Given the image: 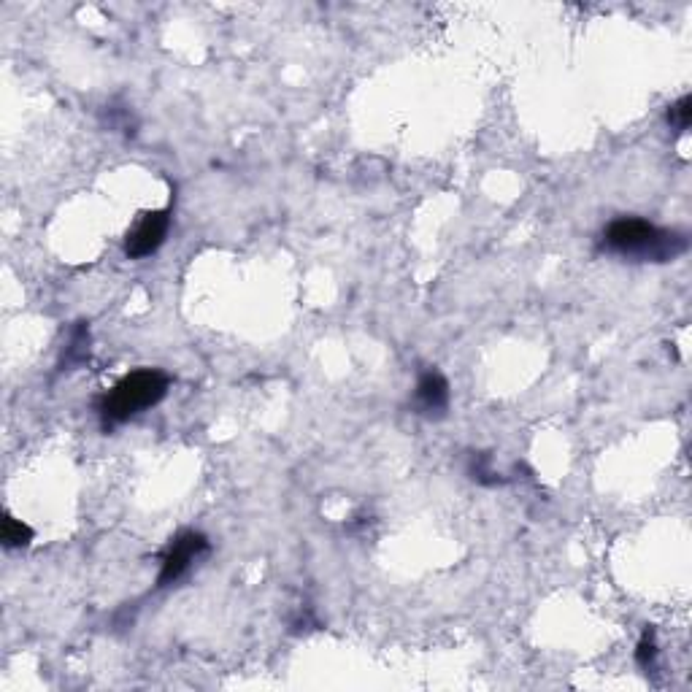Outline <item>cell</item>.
I'll use <instances>...</instances> for the list:
<instances>
[{"label": "cell", "instance_id": "8", "mask_svg": "<svg viewBox=\"0 0 692 692\" xmlns=\"http://www.w3.org/2000/svg\"><path fill=\"white\" fill-rule=\"evenodd\" d=\"M87 357H90V330L84 328V322H82V325L71 333V341H68V349H65L63 363L60 365H63V371H65V365L73 368V365L84 363Z\"/></svg>", "mask_w": 692, "mask_h": 692}, {"label": "cell", "instance_id": "5", "mask_svg": "<svg viewBox=\"0 0 692 692\" xmlns=\"http://www.w3.org/2000/svg\"><path fill=\"white\" fill-rule=\"evenodd\" d=\"M449 401H452V390H449L447 376L438 368H425L417 376V387H414V401H411L414 414L425 419H444Z\"/></svg>", "mask_w": 692, "mask_h": 692}, {"label": "cell", "instance_id": "4", "mask_svg": "<svg viewBox=\"0 0 692 692\" xmlns=\"http://www.w3.org/2000/svg\"><path fill=\"white\" fill-rule=\"evenodd\" d=\"M168 230H171V209L146 211L144 217L138 219L136 225L128 230V236H125V255L130 260L152 257L165 244Z\"/></svg>", "mask_w": 692, "mask_h": 692}, {"label": "cell", "instance_id": "7", "mask_svg": "<svg viewBox=\"0 0 692 692\" xmlns=\"http://www.w3.org/2000/svg\"><path fill=\"white\" fill-rule=\"evenodd\" d=\"M0 538H3V547L6 549H22L28 547L33 541V528L25 525L22 519H17L14 514H3V522H0Z\"/></svg>", "mask_w": 692, "mask_h": 692}, {"label": "cell", "instance_id": "2", "mask_svg": "<svg viewBox=\"0 0 692 692\" xmlns=\"http://www.w3.org/2000/svg\"><path fill=\"white\" fill-rule=\"evenodd\" d=\"M168 387H171V376L160 368H138L125 374L106 395H101V401L95 406L101 417V428L109 433L141 411L155 409L168 395Z\"/></svg>", "mask_w": 692, "mask_h": 692}, {"label": "cell", "instance_id": "3", "mask_svg": "<svg viewBox=\"0 0 692 692\" xmlns=\"http://www.w3.org/2000/svg\"><path fill=\"white\" fill-rule=\"evenodd\" d=\"M209 552V538L198 533V530H182L171 538V544L165 547L160 557V574H157V587H171L182 579L190 565L201 555Z\"/></svg>", "mask_w": 692, "mask_h": 692}, {"label": "cell", "instance_id": "1", "mask_svg": "<svg viewBox=\"0 0 692 692\" xmlns=\"http://www.w3.org/2000/svg\"><path fill=\"white\" fill-rule=\"evenodd\" d=\"M687 236L679 230L660 228L641 217H617L603 228L598 238V252L614 257H628L638 263H671L687 252Z\"/></svg>", "mask_w": 692, "mask_h": 692}, {"label": "cell", "instance_id": "9", "mask_svg": "<svg viewBox=\"0 0 692 692\" xmlns=\"http://www.w3.org/2000/svg\"><path fill=\"white\" fill-rule=\"evenodd\" d=\"M657 657H660V649H657L655 630L647 628V630H644V633H641V638H638V647H636L638 668H641L644 674H655V671H657Z\"/></svg>", "mask_w": 692, "mask_h": 692}, {"label": "cell", "instance_id": "6", "mask_svg": "<svg viewBox=\"0 0 692 692\" xmlns=\"http://www.w3.org/2000/svg\"><path fill=\"white\" fill-rule=\"evenodd\" d=\"M465 474L471 476V482L482 484V487H498V484L506 482V479L492 468L490 452H471V455H468V463H465Z\"/></svg>", "mask_w": 692, "mask_h": 692}, {"label": "cell", "instance_id": "10", "mask_svg": "<svg viewBox=\"0 0 692 692\" xmlns=\"http://www.w3.org/2000/svg\"><path fill=\"white\" fill-rule=\"evenodd\" d=\"M692 122V98L684 95L682 101H676L671 109H668V125L676 130V133H684L690 128Z\"/></svg>", "mask_w": 692, "mask_h": 692}]
</instances>
